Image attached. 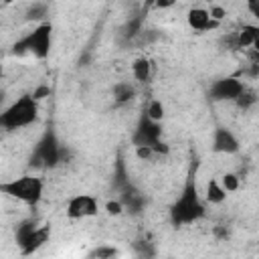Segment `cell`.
Instances as JSON below:
<instances>
[{"mask_svg": "<svg viewBox=\"0 0 259 259\" xmlns=\"http://www.w3.org/2000/svg\"><path fill=\"white\" fill-rule=\"evenodd\" d=\"M51 45H53V24L45 20L38 22L30 32H26L14 45V51L28 53L34 59H47L51 55Z\"/></svg>", "mask_w": 259, "mask_h": 259, "instance_id": "4", "label": "cell"}, {"mask_svg": "<svg viewBox=\"0 0 259 259\" xmlns=\"http://www.w3.org/2000/svg\"><path fill=\"white\" fill-rule=\"evenodd\" d=\"M111 95H113V101L117 105H125L138 95V89H136L134 81H117L111 89Z\"/></svg>", "mask_w": 259, "mask_h": 259, "instance_id": "11", "label": "cell"}, {"mask_svg": "<svg viewBox=\"0 0 259 259\" xmlns=\"http://www.w3.org/2000/svg\"><path fill=\"white\" fill-rule=\"evenodd\" d=\"M186 22H188V26H190L192 30H196V32H208V30H212V28L219 26V22L210 18L208 8H202V6L190 8L188 14H186Z\"/></svg>", "mask_w": 259, "mask_h": 259, "instance_id": "9", "label": "cell"}, {"mask_svg": "<svg viewBox=\"0 0 259 259\" xmlns=\"http://www.w3.org/2000/svg\"><path fill=\"white\" fill-rule=\"evenodd\" d=\"M162 138V127L160 121H150L148 117L140 123V127L134 134V144L136 146H154Z\"/></svg>", "mask_w": 259, "mask_h": 259, "instance_id": "8", "label": "cell"}, {"mask_svg": "<svg viewBox=\"0 0 259 259\" xmlns=\"http://www.w3.org/2000/svg\"><path fill=\"white\" fill-rule=\"evenodd\" d=\"M136 156L140 160H150L152 156H156L154 146H136Z\"/></svg>", "mask_w": 259, "mask_h": 259, "instance_id": "17", "label": "cell"}, {"mask_svg": "<svg viewBox=\"0 0 259 259\" xmlns=\"http://www.w3.org/2000/svg\"><path fill=\"white\" fill-rule=\"evenodd\" d=\"M204 214V202L198 196V190L194 184H186L182 194L176 198V202L170 208V219L176 227L192 225Z\"/></svg>", "mask_w": 259, "mask_h": 259, "instance_id": "3", "label": "cell"}, {"mask_svg": "<svg viewBox=\"0 0 259 259\" xmlns=\"http://www.w3.org/2000/svg\"><path fill=\"white\" fill-rule=\"evenodd\" d=\"M257 2H259V0H247L249 12H251V16H253V18H257V16H259V8H257Z\"/></svg>", "mask_w": 259, "mask_h": 259, "instance_id": "22", "label": "cell"}, {"mask_svg": "<svg viewBox=\"0 0 259 259\" xmlns=\"http://www.w3.org/2000/svg\"><path fill=\"white\" fill-rule=\"evenodd\" d=\"M208 14H210L212 20H217V22L221 24V20L227 16V10H225L223 6H210V8H208Z\"/></svg>", "mask_w": 259, "mask_h": 259, "instance_id": "19", "label": "cell"}, {"mask_svg": "<svg viewBox=\"0 0 259 259\" xmlns=\"http://www.w3.org/2000/svg\"><path fill=\"white\" fill-rule=\"evenodd\" d=\"M245 83L237 77H225L219 79L210 85V95L214 101H235L243 91H245Z\"/></svg>", "mask_w": 259, "mask_h": 259, "instance_id": "6", "label": "cell"}, {"mask_svg": "<svg viewBox=\"0 0 259 259\" xmlns=\"http://www.w3.org/2000/svg\"><path fill=\"white\" fill-rule=\"evenodd\" d=\"M105 210H107V214H111V217H119V214L123 212V204H121L119 200H109V202L105 204Z\"/></svg>", "mask_w": 259, "mask_h": 259, "instance_id": "18", "label": "cell"}, {"mask_svg": "<svg viewBox=\"0 0 259 259\" xmlns=\"http://www.w3.org/2000/svg\"><path fill=\"white\" fill-rule=\"evenodd\" d=\"M117 255V251L113 247H99L95 251H91V257H113Z\"/></svg>", "mask_w": 259, "mask_h": 259, "instance_id": "20", "label": "cell"}, {"mask_svg": "<svg viewBox=\"0 0 259 259\" xmlns=\"http://www.w3.org/2000/svg\"><path fill=\"white\" fill-rule=\"evenodd\" d=\"M259 38V28L255 24H243L235 34H233V47L247 51V49H255Z\"/></svg>", "mask_w": 259, "mask_h": 259, "instance_id": "10", "label": "cell"}, {"mask_svg": "<svg viewBox=\"0 0 259 259\" xmlns=\"http://www.w3.org/2000/svg\"><path fill=\"white\" fill-rule=\"evenodd\" d=\"M174 4H176V0H154V6H156V8H162V10L172 8Z\"/></svg>", "mask_w": 259, "mask_h": 259, "instance_id": "21", "label": "cell"}, {"mask_svg": "<svg viewBox=\"0 0 259 259\" xmlns=\"http://www.w3.org/2000/svg\"><path fill=\"white\" fill-rule=\"evenodd\" d=\"M38 119V101L28 93L20 95L12 103L0 109V127L4 132H16L32 125Z\"/></svg>", "mask_w": 259, "mask_h": 259, "instance_id": "1", "label": "cell"}, {"mask_svg": "<svg viewBox=\"0 0 259 259\" xmlns=\"http://www.w3.org/2000/svg\"><path fill=\"white\" fill-rule=\"evenodd\" d=\"M0 192L6 194L8 198H14L22 204H28V206H34L40 202L42 198V192H45V182L40 176H34V174H22V176H16L8 182H2L0 184Z\"/></svg>", "mask_w": 259, "mask_h": 259, "instance_id": "2", "label": "cell"}, {"mask_svg": "<svg viewBox=\"0 0 259 259\" xmlns=\"http://www.w3.org/2000/svg\"><path fill=\"white\" fill-rule=\"evenodd\" d=\"M45 16H47V4H42V2L32 4L28 8V12H26V18L28 20H36V22H45Z\"/></svg>", "mask_w": 259, "mask_h": 259, "instance_id": "16", "label": "cell"}, {"mask_svg": "<svg viewBox=\"0 0 259 259\" xmlns=\"http://www.w3.org/2000/svg\"><path fill=\"white\" fill-rule=\"evenodd\" d=\"M99 212V198L89 192L73 194L65 204V214L71 221H85Z\"/></svg>", "mask_w": 259, "mask_h": 259, "instance_id": "5", "label": "cell"}, {"mask_svg": "<svg viewBox=\"0 0 259 259\" xmlns=\"http://www.w3.org/2000/svg\"><path fill=\"white\" fill-rule=\"evenodd\" d=\"M152 71H154V65L148 57H138L134 63H132V77L136 83H146L150 81L152 77Z\"/></svg>", "mask_w": 259, "mask_h": 259, "instance_id": "12", "label": "cell"}, {"mask_svg": "<svg viewBox=\"0 0 259 259\" xmlns=\"http://www.w3.org/2000/svg\"><path fill=\"white\" fill-rule=\"evenodd\" d=\"M219 182L223 184V188H225L227 192H237L239 186H241V178H239L235 172H227V174H223V176L219 178Z\"/></svg>", "mask_w": 259, "mask_h": 259, "instance_id": "15", "label": "cell"}, {"mask_svg": "<svg viewBox=\"0 0 259 259\" xmlns=\"http://www.w3.org/2000/svg\"><path fill=\"white\" fill-rule=\"evenodd\" d=\"M227 194L229 192L223 188V184L219 180H208L204 186V198L210 204H223L227 200Z\"/></svg>", "mask_w": 259, "mask_h": 259, "instance_id": "13", "label": "cell"}, {"mask_svg": "<svg viewBox=\"0 0 259 259\" xmlns=\"http://www.w3.org/2000/svg\"><path fill=\"white\" fill-rule=\"evenodd\" d=\"M212 150L217 154H237L241 150V144L229 127H217L212 132Z\"/></svg>", "mask_w": 259, "mask_h": 259, "instance_id": "7", "label": "cell"}, {"mask_svg": "<svg viewBox=\"0 0 259 259\" xmlns=\"http://www.w3.org/2000/svg\"><path fill=\"white\" fill-rule=\"evenodd\" d=\"M146 117L150 121H162L164 119V105L160 99H152L146 107Z\"/></svg>", "mask_w": 259, "mask_h": 259, "instance_id": "14", "label": "cell"}]
</instances>
